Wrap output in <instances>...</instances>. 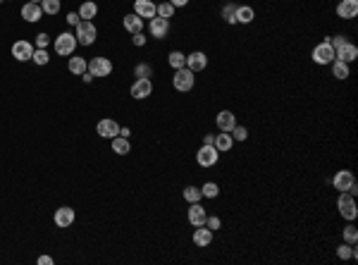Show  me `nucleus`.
<instances>
[{
	"label": "nucleus",
	"mask_w": 358,
	"mask_h": 265,
	"mask_svg": "<svg viewBox=\"0 0 358 265\" xmlns=\"http://www.w3.org/2000/svg\"><path fill=\"white\" fill-rule=\"evenodd\" d=\"M122 24H124V29H127L129 34H138L144 29V19L138 17V15H127V17L122 19Z\"/></svg>",
	"instance_id": "obj_24"
},
{
	"label": "nucleus",
	"mask_w": 358,
	"mask_h": 265,
	"mask_svg": "<svg viewBox=\"0 0 358 265\" xmlns=\"http://www.w3.org/2000/svg\"><path fill=\"white\" fill-rule=\"evenodd\" d=\"M193 244L196 246H210L212 244V232L205 225H201V227H196V232H193Z\"/></svg>",
	"instance_id": "obj_20"
},
{
	"label": "nucleus",
	"mask_w": 358,
	"mask_h": 265,
	"mask_svg": "<svg viewBox=\"0 0 358 265\" xmlns=\"http://www.w3.org/2000/svg\"><path fill=\"white\" fill-rule=\"evenodd\" d=\"M230 134H232V139H234V141H246V139H248V129L241 127V124H237V127L232 129Z\"/></svg>",
	"instance_id": "obj_38"
},
{
	"label": "nucleus",
	"mask_w": 358,
	"mask_h": 265,
	"mask_svg": "<svg viewBox=\"0 0 358 265\" xmlns=\"http://www.w3.org/2000/svg\"><path fill=\"white\" fill-rule=\"evenodd\" d=\"M337 15L341 19H353L358 15V0H341L337 5Z\"/></svg>",
	"instance_id": "obj_18"
},
{
	"label": "nucleus",
	"mask_w": 358,
	"mask_h": 265,
	"mask_svg": "<svg viewBox=\"0 0 358 265\" xmlns=\"http://www.w3.org/2000/svg\"><path fill=\"white\" fill-rule=\"evenodd\" d=\"M29 3H41V0H29Z\"/></svg>",
	"instance_id": "obj_48"
},
{
	"label": "nucleus",
	"mask_w": 358,
	"mask_h": 265,
	"mask_svg": "<svg viewBox=\"0 0 358 265\" xmlns=\"http://www.w3.org/2000/svg\"><path fill=\"white\" fill-rule=\"evenodd\" d=\"M96 38H98V29H96V24L89 22V19H82V22L77 24V43L91 46Z\"/></svg>",
	"instance_id": "obj_2"
},
{
	"label": "nucleus",
	"mask_w": 358,
	"mask_h": 265,
	"mask_svg": "<svg viewBox=\"0 0 358 265\" xmlns=\"http://www.w3.org/2000/svg\"><path fill=\"white\" fill-rule=\"evenodd\" d=\"M79 22H82V17H79L77 12H69V15H67V24H72V27H77Z\"/></svg>",
	"instance_id": "obj_43"
},
{
	"label": "nucleus",
	"mask_w": 358,
	"mask_h": 265,
	"mask_svg": "<svg viewBox=\"0 0 358 265\" xmlns=\"http://www.w3.org/2000/svg\"><path fill=\"white\" fill-rule=\"evenodd\" d=\"M212 146L218 148L220 153H227V151H232V146H234V139H232L230 131H222V134H215Z\"/></svg>",
	"instance_id": "obj_22"
},
{
	"label": "nucleus",
	"mask_w": 358,
	"mask_h": 265,
	"mask_svg": "<svg viewBox=\"0 0 358 265\" xmlns=\"http://www.w3.org/2000/svg\"><path fill=\"white\" fill-rule=\"evenodd\" d=\"M212 141H215V137H212V134H205V137H203V146H212Z\"/></svg>",
	"instance_id": "obj_46"
},
{
	"label": "nucleus",
	"mask_w": 358,
	"mask_h": 265,
	"mask_svg": "<svg viewBox=\"0 0 358 265\" xmlns=\"http://www.w3.org/2000/svg\"><path fill=\"white\" fill-rule=\"evenodd\" d=\"M196 160L201 167H212V165H218L220 160V151L215 146H201V151L196 153Z\"/></svg>",
	"instance_id": "obj_7"
},
{
	"label": "nucleus",
	"mask_w": 358,
	"mask_h": 265,
	"mask_svg": "<svg viewBox=\"0 0 358 265\" xmlns=\"http://www.w3.org/2000/svg\"><path fill=\"white\" fill-rule=\"evenodd\" d=\"M222 19L227 24H237V5H225L222 8Z\"/></svg>",
	"instance_id": "obj_34"
},
{
	"label": "nucleus",
	"mask_w": 358,
	"mask_h": 265,
	"mask_svg": "<svg viewBox=\"0 0 358 265\" xmlns=\"http://www.w3.org/2000/svg\"><path fill=\"white\" fill-rule=\"evenodd\" d=\"M332 60H334V48H332L330 41L313 48V62L315 64H330Z\"/></svg>",
	"instance_id": "obj_6"
},
{
	"label": "nucleus",
	"mask_w": 358,
	"mask_h": 265,
	"mask_svg": "<svg viewBox=\"0 0 358 265\" xmlns=\"http://www.w3.org/2000/svg\"><path fill=\"white\" fill-rule=\"evenodd\" d=\"M184 198L189 203H198L203 198V193H201V189H196V186H186V189H184Z\"/></svg>",
	"instance_id": "obj_35"
},
{
	"label": "nucleus",
	"mask_w": 358,
	"mask_h": 265,
	"mask_svg": "<svg viewBox=\"0 0 358 265\" xmlns=\"http://www.w3.org/2000/svg\"><path fill=\"white\" fill-rule=\"evenodd\" d=\"M0 3H3V0H0Z\"/></svg>",
	"instance_id": "obj_49"
},
{
	"label": "nucleus",
	"mask_w": 358,
	"mask_h": 265,
	"mask_svg": "<svg viewBox=\"0 0 358 265\" xmlns=\"http://www.w3.org/2000/svg\"><path fill=\"white\" fill-rule=\"evenodd\" d=\"M134 15L141 19H153L156 17V3L153 0H136L134 3Z\"/></svg>",
	"instance_id": "obj_16"
},
{
	"label": "nucleus",
	"mask_w": 358,
	"mask_h": 265,
	"mask_svg": "<svg viewBox=\"0 0 358 265\" xmlns=\"http://www.w3.org/2000/svg\"><path fill=\"white\" fill-rule=\"evenodd\" d=\"M131 36H134V38H131V41H134V46H138V48L146 46V36H144L141 31H138V34H131Z\"/></svg>",
	"instance_id": "obj_42"
},
{
	"label": "nucleus",
	"mask_w": 358,
	"mask_h": 265,
	"mask_svg": "<svg viewBox=\"0 0 358 265\" xmlns=\"http://www.w3.org/2000/svg\"><path fill=\"white\" fill-rule=\"evenodd\" d=\"M156 15L163 19H172V15H175L172 3H160V5H156Z\"/></svg>",
	"instance_id": "obj_32"
},
{
	"label": "nucleus",
	"mask_w": 358,
	"mask_h": 265,
	"mask_svg": "<svg viewBox=\"0 0 358 265\" xmlns=\"http://www.w3.org/2000/svg\"><path fill=\"white\" fill-rule=\"evenodd\" d=\"M74 218H77V213L72 211V208H67V206H64V208H57L55 211V225L57 227H69V225H72L74 222Z\"/></svg>",
	"instance_id": "obj_19"
},
{
	"label": "nucleus",
	"mask_w": 358,
	"mask_h": 265,
	"mask_svg": "<svg viewBox=\"0 0 358 265\" xmlns=\"http://www.w3.org/2000/svg\"><path fill=\"white\" fill-rule=\"evenodd\" d=\"M167 3H172V8H184V5H189V0H167Z\"/></svg>",
	"instance_id": "obj_44"
},
{
	"label": "nucleus",
	"mask_w": 358,
	"mask_h": 265,
	"mask_svg": "<svg viewBox=\"0 0 358 265\" xmlns=\"http://www.w3.org/2000/svg\"><path fill=\"white\" fill-rule=\"evenodd\" d=\"M67 67H69V72L77 74V77H82L84 72H89V62H86L84 57H79V55H77V57H69V64H67Z\"/></svg>",
	"instance_id": "obj_26"
},
{
	"label": "nucleus",
	"mask_w": 358,
	"mask_h": 265,
	"mask_svg": "<svg viewBox=\"0 0 358 265\" xmlns=\"http://www.w3.org/2000/svg\"><path fill=\"white\" fill-rule=\"evenodd\" d=\"M55 53L57 55H64V57H69V55L74 53V48H77V36L74 34H69V31H64V34H60V36L55 38Z\"/></svg>",
	"instance_id": "obj_5"
},
{
	"label": "nucleus",
	"mask_w": 358,
	"mask_h": 265,
	"mask_svg": "<svg viewBox=\"0 0 358 265\" xmlns=\"http://www.w3.org/2000/svg\"><path fill=\"white\" fill-rule=\"evenodd\" d=\"M96 129H98V134H101L103 139H115L119 134V124L115 119H101Z\"/></svg>",
	"instance_id": "obj_17"
},
{
	"label": "nucleus",
	"mask_w": 358,
	"mask_h": 265,
	"mask_svg": "<svg viewBox=\"0 0 358 265\" xmlns=\"http://www.w3.org/2000/svg\"><path fill=\"white\" fill-rule=\"evenodd\" d=\"M201 193L205 196V198H218V196H220V186H218L215 182H205L201 186Z\"/></svg>",
	"instance_id": "obj_31"
},
{
	"label": "nucleus",
	"mask_w": 358,
	"mask_h": 265,
	"mask_svg": "<svg viewBox=\"0 0 358 265\" xmlns=\"http://www.w3.org/2000/svg\"><path fill=\"white\" fill-rule=\"evenodd\" d=\"M148 29H151V36L153 38H165L167 34H170V19H163L156 15V17L151 19Z\"/></svg>",
	"instance_id": "obj_10"
},
{
	"label": "nucleus",
	"mask_w": 358,
	"mask_h": 265,
	"mask_svg": "<svg viewBox=\"0 0 358 265\" xmlns=\"http://www.w3.org/2000/svg\"><path fill=\"white\" fill-rule=\"evenodd\" d=\"M332 77L334 79H339V82H344V79H349V62H341V60H332Z\"/></svg>",
	"instance_id": "obj_23"
},
{
	"label": "nucleus",
	"mask_w": 358,
	"mask_h": 265,
	"mask_svg": "<svg viewBox=\"0 0 358 265\" xmlns=\"http://www.w3.org/2000/svg\"><path fill=\"white\" fill-rule=\"evenodd\" d=\"M215 122H218V129H220V131H232V129L237 127V115H234L232 110H220Z\"/></svg>",
	"instance_id": "obj_14"
},
{
	"label": "nucleus",
	"mask_w": 358,
	"mask_h": 265,
	"mask_svg": "<svg viewBox=\"0 0 358 265\" xmlns=\"http://www.w3.org/2000/svg\"><path fill=\"white\" fill-rule=\"evenodd\" d=\"M43 15H57L60 12V0H41Z\"/></svg>",
	"instance_id": "obj_33"
},
{
	"label": "nucleus",
	"mask_w": 358,
	"mask_h": 265,
	"mask_svg": "<svg viewBox=\"0 0 358 265\" xmlns=\"http://www.w3.org/2000/svg\"><path fill=\"white\" fill-rule=\"evenodd\" d=\"M110 141H112V153H117V156H127L129 148H131L129 146V139L119 137V134L115 139H110Z\"/></svg>",
	"instance_id": "obj_28"
},
{
	"label": "nucleus",
	"mask_w": 358,
	"mask_h": 265,
	"mask_svg": "<svg viewBox=\"0 0 358 265\" xmlns=\"http://www.w3.org/2000/svg\"><path fill=\"white\" fill-rule=\"evenodd\" d=\"M186 67L191 70V72H201L208 67V55L203 53V50H193L191 55H186Z\"/></svg>",
	"instance_id": "obj_11"
},
{
	"label": "nucleus",
	"mask_w": 358,
	"mask_h": 265,
	"mask_svg": "<svg viewBox=\"0 0 358 265\" xmlns=\"http://www.w3.org/2000/svg\"><path fill=\"white\" fill-rule=\"evenodd\" d=\"M332 184H334V189H337L339 193L346 191V193H351V196H356V193H358L356 177H353V172H351V170H339V172L334 174Z\"/></svg>",
	"instance_id": "obj_1"
},
{
	"label": "nucleus",
	"mask_w": 358,
	"mask_h": 265,
	"mask_svg": "<svg viewBox=\"0 0 358 265\" xmlns=\"http://www.w3.org/2000/svg\"><path fill=\"white\" fill-rule=\"evenodd\" d=\"M337 256L341 258V260H349V258H356L358 256V251L353 244H341L339 248H337Z\"/></svg>",
	"instance_id": "obj_30"
},
{
	"label": "nucleus",
	"mask_w": 358,
	"mask_h": 265,
	"mask_svg": "<svg viewBox=\"0 0 358 265\" xmlns=\"http://www.w3.org/2000/svg\"><path fill=\"white\" fill-rule=\"evenodd\" d=\"M356 57H358V48L351 41H346L344 46H339L334 50V60H341V62H353Z\"/></svg>",
	"instance_id": "obj_15"
},
{
	"label": "nucleus",
	"mask_w": 358,
	"mask_h": 265,
	"mask_svg": "<svg viewBox=\"0 0 358 265\" xmlns=\"http://www.w3.org/2000/svg\"><path fill=\"white\" fill-rule=\"evenodd\" d=\"M89 72H91L93 77H110L112 62L108 57H93L91 62H89Z\"/></svg>",
	"instance_id": "obj_8"
},
{
	"label": "nucleus",
	"mask_w": 358,
	"mask_h": 265,
	"mask_svg": "<svg viewBox=\"0 0 358 265\" xmlns=\"http://www.w3.org/2000/svg\"><path fill=\"white\" fill-rule=\"evenodd\" d=\"M186 218H189V222H191L193 227H201V225H205L208 213H205V208H203L201 203H189V213H186Z\"/></svg>",
	"instance_id": "obj_12"
},
{
	"label": "nucleus",
	"mask_w": 358,
	"mask_h": 265,
	"mask_svg": "<svg viewBox=\"0 0 358 265\" xmlns=\"http://www.w3.org/2000/svg\"><path fill=\"white\" fill-rule=\"evenodd\" d=\"M172 84H175V89L177 91H191L193 89V84H196V77H193V72L189 70V67H182V70H177L175 77H172Z\"/></svg>",
	"instance_id": "obj_3"
},
{
	"label": "nucleus",
	"mask_w": 358,
	"mask_h": 265,
	"mask_svg": "<svg viewBox=\"0 0 358 265\" xmlns=\"http://www.w3.org/2000/svg\"><path fill=\"white\" fill-rule=\"evenodd\" d=\"M337 208H339V215H341L344 220H356L358 208H356V201H353V196H351V193H346V191L339 193Z\"/></svg>",
	"instance_id": "obj_4"
},
{
	"label": "nucleus",
	"mask_w": 358,
	"mask_h": 265,
	"mask_svg": "<svg viewBox=\"0 0 358 265\" xmlns=\"http://www.w3.org/2000/svg\"><path fill=\"white\" fill-rule=\"evenodd\" d=\"M220 225H222V220H220V218H215V215H212V218H205V227L210 229V232L220 229Z\"/></svg>",
	"instance_id": "obj_40"
},
{
	"label": "nucleus",
	"mask_w": 358,
	"mask_h": 265,
	"mask_svg": "<svg viewBox=\"0 0 358 265\" xmlns=\"http://www.w3.org/2000/svg\"><path fill=\"white\" fill-rule=\"evenodd\" d=\"M22 17L27 19V22H38V19L43 17L41 3H27V5L22 8Z\"/></svg>",
	"instance_id": "obj_21"
},
{
	"label": "nucleus",
	"mask_w": 358,
	"mask_h": 265,
	"mask_svg": "<svg viewBox=\"0 0 358 265\" xmlns=\"http://www.w3.org/2000/svg\"><path fill=\"white\" fill-rule=\"evenodd\" d=\"M256 19V12L248 5H237V24H251Z\"/></svg>",
	"instance_id": "obj_25"
},
{
	"label": "nucleus",
	"mask_w": 358,
	"mask_h": 265,
	"mask_svg": "<svg viewBox=\"0 0 358 265\" xmlns=\"http://www.w3.org/2000/svg\"><path fill=\"white\" fill-rule=\"evenodd\" d=\"M136 77L138 79H148V77H153V70H151V64H146V62H141V64H136Z\"/></svg>",
	"instance_id": "obj_39"
},
{
	"label": "nucleus",
	"mask_w": 358,
	"mask_h": 265,
	"mask_svg": "<svg viewBox=\"0 0 358 265\" xmlns=\"http://www.w3.org/2000/svg\"><path fill=\"white\" fill-rule=\"evenodd\" d=\"M167 62H170V67H175V70H182V67H186V55L179 53V50H172V53L167 55Z\"/></svg>",
	"instance_id": "obj_29"
},
{
	"label": "nucleus",
	"mask_w": 358,
	"mask_h": 265,
	"mask_svg": "<svg viewBox=\"0 0 358 265\" xmlns=\"http://www.w3.org/2000/svg\"><path fill=\"white\" fill-rule=\"evenodd\" d=\"M96 15H98V5H96L93 0H86V3H82V8H79V17L91 22Z\"/></svg>",
	"instance_id": "obj_27"
},
{
	"label": "nucleus",
	"mask_w": 358,
	"mask_h": 265,
	"mask_svg": "<svg viewBox=\"0 0 358 265\" xmlns=\"http://www.w3.org/2000/svg\"><path fill=\"white\" fill-rule=\"evenodd\" d=\"M38 265H53V258L50 256H38Z\"/></svg>",
	"instance_id": "obj_45"
},
{
	"label": "nucleus",
	"mask_w": 358,
	"mask_h": 265,
	"mask_svg": "<svg viewBox=\"0 0 358 265\" xmlns=\"http://www.w3.org/2000/svg\"><path fill=\"white\" fill-rule=\"evenodd\" d=\"M48 43H50L48 34H38V36H36V48H46Z\"/></svg>",
	"instance_id": "obj_41"
},
{
	"label": "nucleus",
	"mask_w": 358,
	"mask_h": 265,
	"mask_svg": "<svg viewBox=\"0 0 358 265\" xmlns=\"http://www.w3.org/2000/svg\"><path fill=\"white\" fill-rule=\"evenodd\" d=\"M341 234H344V241H346V244H356V241H358V229L353 227V225L344 227V232H341Z\"/></svg>",
	"instance_id": "obj_37"
},
{
	"label": "nucleus",
	"mask_w": 358,
	"mask_h": 265,
	"mask_svg": "<svg viewBox=\"0 0 358 265\" xmlns=\"http://www.w3.org/2000/svg\"><path fill=\"white\" fill-rule=\"evenodd\" d=\"M31 60H34L36 64H41V67H43V64H48V62H50V55H48V50H46V48H38V50H34V55H31Z\"/></svg>",
	"instance_id": "obj_36"
},
{
	"label": "nucleus",
	"mask_w": 358,
	"mask_h": 265,
	"mask_svg": "<svg viewBox=\"0 0 358 265\" xmlns=\"http://www.w3.org/2000/svg\"><path fill=\"white\" fill-rule=\"evenodd\" d=\"M31 55H34V46L29 43V41H17L15 46H12V57L19 60V62H27L31 60Z\"/></svg>",
	"instance_id": "obj_13"
},
{
	"label": "nucleus",
	"mask_w": 358,
	"mask_h": 265,
	"mask_svg": "<svg viewBox=\"0 0 358 265\" xmlns=\"http://www.w3.org/2000/svg\"><path fill=\"white\" fill-rule=\"evenodd\" d=\"M129 134H131V131H129V127H119V137L129 139Z\"/></svg>",
	"instance_id": "obj_47"
},
{
	"label": "nucleus",
	"mask_w": 358,
	"mask_h": 265,
	"mask_svg": "<svg viewBox=\"0 0 358 265\" xmlns=\"http://www.w3.org/2000/svg\"><path fill=\"white\" fill-rule=\"evenodd\" d=\"M153 93V82L151 79H136V82L131 84V96L136 98V101H144Z\"/></svg>",
	"instance_id": "obj_9"
}]
</instances>
